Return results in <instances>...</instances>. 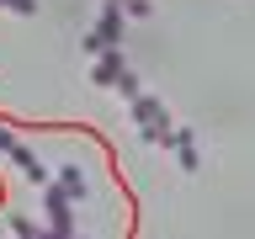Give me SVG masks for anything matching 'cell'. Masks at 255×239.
<instances>
[{"instance_id":"cell-1","label":"cell","mask_w":255,"mask_h":239,"mask_svg":"<svg viewBox=\"0 0 255 239\" xmlns=\"http://www.w3.org/2000/svg\"><path fill=\"white\" fill-rule=\"evenodd\" d=\"M133 122H138V138H143V143H170V133H175L165 101H159V96H149V91L133 101Z\"/></svg>"},{"instance_id":"cell-7","label":"cell","mask_w":255,"mask_h":239,"mask_svg":"<svg viewBox=\"0 0 255 239\" xmlns=\"http://www.w3.org/2000/svg\"><path fill=\"white\" fill-rule=\"evenodd\" d=\"M117 5H123L128 16H149V0H117Z\"/></svg>"},{"instance_id":"cell-4","label":"cell","mask_w":255,"mask_h":239,"mask_svg":"<svg viewBox=\"0 0 255 239\" xmlns=\"http://www.w3.org/2000/svg\"><path fill=\"white\" fill-rule=\"evenodd\" d=\"M123 75H128V53H123V48H107V53L96 59V69H91L96 85H117Z\"/></svg>"},{"instance_id":"cell-2","label":"cell","mask_w":255,"mask_h":239,"mask_svg":"<svg viewBox=\"0 0 255 239\" xmlns=\"http://www.w3.org/2000/svg\"><path fill=\"white\" fill-rule=\"evenodd\" d=\"M69 197H64L59 186H48V229H53V234H64V239H75V218H69Z\"/></svg>"},{"instance_id":"cell-3","label":"cell","mask_w":255,"mask_h":239,"mask_svg":"<svg viewBox=\"0 0 255 239\" xmlns=\"http://www.w3.org/2000/svg\"><path fill=\"white\" fill-rule=\"evenodd\" d=\"M170 149H175V159H181V170H186V175L202 170V154H197V133H191V127H175V133H170Z\"/></svg>"},{"instance_id":"cell-5","label":"cell","mask_w":255,"mask_h":239,"mask_svg":"<svg viewBox=\"0 0 255 239\" xmlns=\"http://www.w3.org/2000/svg\"><path fill=\"white\" fill-rule=\"evenodd\" d=\"M64 181H59V191L64 197H69V202H80V197H85V181H80V170H59Z\"/></svg>"},{"instance_id":"cell-6","label":"cell","mask_w":255,"mask_h":239,"mask_svg":"<svg viewBox=\"0 0 255 239\" xmlns=\"http://www.w3.org/2000/svg\"><path fill=\"white\" fill-rule=\"evenodd\" d=\"M117 91H123V101H138V96H143V85H138V75L128 69V75L117 80Z\"/></svg>"}]
</instances>
